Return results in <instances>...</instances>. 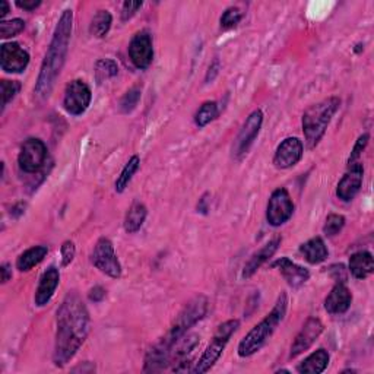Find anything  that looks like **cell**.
I'll return each instance as SVG.
<instances>
[{"label":"cell","instance_id":"cell-1","mask_svg":"<svg viewBox=\"0 0 374 374\" xmlns=\"http://www.w3.org/2000/svg\"><path fill=\"white\" fill-rule=\"evenodd\" d=\"M56 345L53 361L63 367L76 356L90 334V313L79 294L69 292L58 310Z\"/></svg>","mask_w":374,"mask_h":374},{"label":"cell","instance_id":"cell-2","mask_svg":"<svg viewBox=\"0 0 374 374\" xmlns=\"http://www.w3.org/2000/svg\"><path fill=\"white\" fill-rule=\"evenodd\" d=\"M73 28V12L71 9L63 10V14L58 22L56 29L47 49L46 56L41 63V69L37 78L34 92L40 98L50 95L54 84H56L59 75L63 69L66 56L69 51V42Z\"/></svg>","mask_w":374,"mask_h":374},{"label":"cell","instance_id":"cell-3","mask_svg":"<svg viewBox=\"0 0 374 374\" xmlns=\"http://www.w3.org/2000/svg\"><path fill=\"white\" fill-rule=\"evenodd\" d=\"M287 307H288V297L287 294L282 292L278 297V300L277 303H275L271 313H268L265 319H262V321L253 327L243 339L240 340L237 353L241 358L251 357L253 354H256L258 351H260L266 345L273 332L277 331V327L284 321L285 313H287Z\"/></svg>","mask_w":374,"mask_h":374},{"label":"cell","instance_id":"cell-4","mask_svg":"<svg viewBox=\"0 0 374 374\" xmlns=\"http://www.w3.org/2000/svg\"><path fill=\"white\" fill-rule=\"evenodd\" d=\"M339 105L340 100L338 97H329L306 110L301 125L307 148L313 149L319 145Z\"/></svg>","mask_w":374,"mask_h":374},{"label":"cell","instance_id":"cell-5","mask_svg":"<svg viewBox=\"0 0 374 374\" xmlns=\"http://www.w3.org/2000/svg\"><path fill=\"white\" fill-rule=\"evenodd\" d=\"M238 327H240L238 319H231V321H227L223 325H219L211 340V344L206 347L205 353L202 354L199 361L196 362L195 367L190 371L195 374H203L211 370L215 366V362L221 358L229 338L237 332Z\"/></svg>","mask_w":374,"mask_h":374},{"label":"cell","instance_id":"cell-6","mask_svg":"<svg viewBox=\"0 0 374 374\" xmlns=\"http://www.w3.org/2000/svg\"><path fill=\"white\" fill-rule=\"evenodd\" d=\"M206 312H208L206 297L203 295L196 297V299L189 301V304H187L182 310V313L177 316L173 326L170 327L169 334L161 339V342L171 349L173 345L177 342L183 335H186L192 326H195L197 322L202 321Z\"/></svg>","mask_w":374,"mask_h":374},{"label":"cell","instance_id":"cell-7","mask_svg":"<svg viewBox=\"0 0 374 374\" xmlns=\"http://www.w3.org/2000/svg\"><path fill=\"white\" fill-rule=\"evenodd\" d=\"M91 263L110 278H120L122 275V265L114 251V246L107 237H101L97 241L91 253Z\"/></svg>","mask_w":374,"mask_h":374},{"label":"cell","instance_id":"cell-8","mask_svg":"<svg viewBox=\"0 0 374 374\" xmlns=\"http://www.w3.org/2000/svg\"><path fill=\"white\" fill-rule=\"evenodd\" d=\"M47 160V147L41 139L29 138L21 147L18 164L19 169L27 174L38 173Z\"/></svg>","mask_w":374,"mask_h":374},{"label":"cell","instance_id":"cell-9","mask_svg":"<svg viewBox=\"0 0 374 374\" xmlns=\"http://www.w3.org/2000/svg\"><path fill=\"white\" fill-rule=\"evenodd\" d=\"M262 125H263L262 110H255V112H253L246 119L245 125L241 126L237 138L234 139V144H233V158L234 160L240 161L249 152V149L253 145V142L256 140V138L259 135Z\"/></svg>","mask_w":374,"mask_h":374},{"label":"cell","instance_id":"cell-10","mask_svg":"<svg viewBox=\"0 0 374 374\" xmlns=\"http://www.w3.org/2000/svg\"><path fill=\"white\" fill-rule=\"evenodd\" d=\"M92 100L91 88L81 79H75L66 85L63 95V107L72 116L84 114Z\"/></svg>","mask_w":374,"mask_h":374},{"label":"cell","instance_id":"cell-11","mask_svg":"<svg viewBox=\"0 0 374 374\" xmlns=\"http://www.w3.org/2000/svg\"><path fill=\"white\" fill-rule=\"evenodd\" d=\"M292 214L294 203L288 190L284 189V187H278L277 190L272 192L268 202L266 208L268 224L272 227H281L288 221Z\"/></svg>","mask_w":374,"mask_h":374},{"label":"cell","instance_id":"cell-12","mask_svg":"<svg viewBox=\"0 0 374 374\" xmlns=\"http://www.w3.org/2000/svg\"><path fill=\"white\" fill-rule=\"evenodd\" d=\"M129 58L138 69H148L153 60L152 38L148 31H139L129 42Z\"/></svg>","mask_w":374,"mask_h":374},{"label":"cell","instance_id":"cell-13","mask_svg":"<svg viewBox=\"0 0 374 374\" xmlns=\"http://www.w3.org/2000/svg\"><path fill=\"white\" fill-rule=\"evenodd\" d=\"M29 63L28 51L18 42H5L0 47V66L6 73H21Z\"/></svg>","mask_w":374,"mask_h":374},{"label":"cell","instance_id":"cell-14","mask_svg":"<svg viewBox=\"0 0 374 374\" xmlns=\"http://www.w3.org/2000/svg\"><path fill=\"white\" fill-rule=\"evenodd\" d=\"M323 329H325V326H323L321 319H317V317L307 319L306 323L301 327V331L297 334L294 342L291 345L290 358H297L303 353H306V351L316 342L317 338L322 335Z\"/></svg>","mask_w":374,"mask_h":374},{"label":"cell","instance_id":"cell-15","mask_svg":"<svg viewBox=\"0 0 374 374\" xmlns=\"http://www.w3.org/2000/svg\"><path fill=\"white\" fill-rule=\"evenodd\" d=\"M304 145L299 138H287L278 145L273 155V164L277 169L288 170L300 162L303 158Z\"/></svg>","mask_w":374,"mask_h":374},{"label":"cell","instance_id":"cell-16","mask_svg":"<svg viewBox=\"0 0 374 374\" xmlns=\"http://www.w3.org/2000/svg\"><path fill=\"white\" fill-rule=\"evenodd\" d=\"M362 179H364V169H362L361 162L348 166L347 174L340 179L336 187L338 199H340L342 202L353 201L361 189Z\"/></svg>","mask_w":374,"mask_h":374},{"label":"cell","instance_id":"cell-17","mask_svg":"<svg viewBox=\"0 0 374 374\" xmlns=\"http://www.w3.org/2000/svg\"><path fill=\"white\" fill-rule=\"evenodd\" d=\"M281 243H282V237L277 236L275 238H272L271 241H268L265 246L260 247L256 253H253V255L250 256V259L246 262L241 277H243L245 279L253 277V275H255L260 269V266L265 265V263L275 255V253H277Z\"/></svg>","mask_w":374,"mask_h":374},{"label":"cell","instance_id":"cell-18","mask_svg":"<svg viewBox=\"0 0 374 374\" xmlns=\"http://www.w3.org/2000/svg\"><path fill=\"white\" fill-rule=\"evenodd\" d=\"M272 266L279 269L284 279L287 281V284L294 290L300 288L301 285H304L310 278V272L309 271H307L303 266H300V265H297V263H294L288 258H281L279 260L275 262Z\"/></svg>","mask_w":374,"mask_h":374},{"label":"cell","instance_id":"cell-19","mask_svg":"<svg viewBox=\"0 0 374 374\" xmlns=\"http://www.w3.org/2000/svg\"><path fill=\"white\" fill-rule=\"evenodd\" d=\"M59 282H60V272L56 266H50L47 271H44L38 282L36 297H34V301L38 307L46 306L51 300V297L54 295V292H56L59 287Z\"/></svg>","mask_w":374,"mask_h":374},{"label":"cell","instance_id":"cell-20","mask_svg":"<svg viewBox=\"0 0 374 374\" xmlns=\"http://www.w3.org/2000/svg\"><path fill=\"white\" fill-rule=\"evenodd\" d=\"M353 303V294L345 284H336L325 299V310L329 314H344Z\"/></svg>","mask_w":374,"mask_h":374},{"label":"cell","instance_id":"cell-21","mask_svg":"<svg viewBox=\"0 0 374 374\" xmlns=\"http://www.w3.org/2000/svg\"><path fill=\"white\" fill-rule=\"evenodd\" d=\"M349 272L357 279H366L374 272V260L370 251L361 250L349 258Z\"/></svg>","mask_w":374,"mask_h":374},{"label":"cell","instance_id":"cell-22","mask_svg":"<svg viewBox=\"0 0 374 374\" xmlns=\"http://www.w3.org/2000/svg\"><path fill=\"white\" fill-rule=\"evenodd\" d=\"M300 253L310 265H319L327 259L329 250L322 237H313L300 246Z\"/></svg>","mask_w":374,"mask_h":374},{"label":"cell","instance_id":"cell-23","mask_svg":"<svg viewBox=\"0 0 374 374\" xmlns=\"http://www.w3.org/2000/svg\"><path fill=\"white\" fill-rule=\"evenodd\" d=\"M329 360H331V356H329L326 349L321 348L314 351V353L307 358H304V361H301L300 364L297 366V371L301 374H321L327 369Z\"/></svg>","mask_w":374,"mask_h":374},{"label":"cell","instance_id":"cell-24","mask_svg":"<svg viewBox=\"0 0 374 374\" xmlns=\"http://www.w3.org/2000/svg\"><path fill=\"white\" fill-rule=\"evenodd\" d=\"M147 215H148V209L144 203L138 202V201L132 203L130 208L127 209L126 216H125L123 225H125L126 233L127 234L138 233V231L142 228V225H144Z\"/></svg>","mask_w":374,"mask_h":374},{"label":"cell","instance_id":"cell-25","mask_svg":"<svg viewBox=\"0 0 374 374\" xmlns=\"http://www.w3.org/2000/svg\"><path fill=\"white\" fill-rule=\"evenodd\" d=\"M49 247L47 246H34L24 253H21L16 259V269L19 272H29L32 268L37 266L38 263L44 260V258L47 256Z\"/></svg>","mask_w":374,"mask_h":374},{"label":"cell","instance_id":"cell-26","mask_svg":"<svg viewBox=\"0 0 374 374\" xmlns=\"http://www.w3.org/2000/svg\"><path fill=\"white\" fill-rule=\"evenodd\" d=\"M113 24V16L105 9L98 10V12L94 15L90 24V34L95 38H103L108 34L110 28H112Z\"/></svg>","mask_w":374,"mask_h":374},{"label":"cell","instance_id":"cell-27","mask_svg":"<svg viewBox=\"0 0 374 374\" xmlns=\"http://www.w3.org/2000/svg\"><path fill=\"white\" fill-rule=\"evenodd\" d=\"M139 166H140V160L138 155H134L126 162V166L123 167L122 173H120V175L116 180V184H114V189L117 193L125 192V189L129 186L132 179H134V175L139 170Z\"/></svg>","mask_w":374,"mask_h":374},{"label":"cell","instance_id":"cell-28","mask_svg":"<svg viewBox=\"0 0 374 374\" xmlns=\"http://www.w3.org/2000/svg\"><path fill=\"white\" fill-rule=\"evenodd\" d=\"M218 114H219L218 103L206 101L199 108H197V112L195 114V125L199 129H202L206 125L214 122V120L218 117Z\"/></svg>","mask_w":374,"mask_h":374},{"label":"cell","instance_id":"cell-29","mask_svg":"<svg viewBox=\"0 0 374 374\" xmlns=\"http://www.w3.org/2000/svg\"><path fill=\"white\" fill-rule=\"evenodd\" d=\"M119 73V66L113 59H100L95 63V79L98 84L114 78Z\"/></svg>","mask_w":374,"mask_h":374},{"label":"cell","instance_id":"cell-30","mask_svg":"<svg viewBox=\"0 0 374 374\" xmlns=\"http://www.w3.org/2000/svg\"><path fill=\"white\" fill-rule=\"evenodd\" d=\"M140 97H142V90L140 86H132L130 90L122 97V100H120V112H122L123 114H129L134 112V110L138 107L139 101H140Z\"/></svg>","mask_w":374,"mask_h":374},{"label":"cell","instance_id":"cell-31","mask_svg":"<svg viewBox=\"0 0 374 374\" xmlns=\"http://www.w3.org/2000/svg\"><path fill=\"white\" fill-rule=\"evenodd\" d=\"M25 28V22L21 18H14L10 21H2L0 22V37L2 38H10L21 34Z\"/></svg>","mask_w":374,"mask_h":374},{"label":"cell","instance_id":"cell-32","mask_svg":"<svg viewBox=\"0 0 374 374\" xmlns=\"http://www.w3.org/2000/svg\"><path fill=\"white\" fill-rule=\"evenodd\" d=\"M241 19H243V12H241L237 6H229L221 15L219 25H221L223 29H233L240 24Z\"/></svg>","mask_w":374,"mask_h":374},{"label":"cell","instance_id":"cell-33","mask_svg":"<svg viewBox=\"0 0 374 374\" xmlns=\"http://www.w3.org/2000/svg\"><path fill=\"white\" fill-rule=\"evenodd\" d=\"M345 225V216L339 215V214H329L325 225H323V234L326 237H335L336 234H339L340 231H342Z\"/></svg>","mask_w":374,"mask_h":374},{"label":"cell","instance_id":"cell-34","mask_svg":"<svg viewBox=\"0 0 374 374\" xmlns=\"http://www.w3.org/2000/svg\"><path fill=\"white\" fill-rule=\"evenodd\" d=\"M0 86H2V110H5L6 105L18 95L21 90V84L18 81L3 79Z\"/></svg>","mask_w":374,"mask_h":374},{"label":"cell","instance_id":"cell-35","mask_svg":"<svg viewBox=\"0 0 374 374\" xmlns=\"http://www.w3.org/2000/svg\"><path fill=\"white\" fill-rule=\"evenodd\" d=\"M369 139H370V135H369V134L361 135V136L357 139L356 145H354L353 151H351V155H349V158H348V166H353V164L361 162L362 151H364L366 147L369 145Z\"/></svg>","mask_w":374,"mask_h":374},{"label":"cell","instance_id":"cell-36","mask_svg":"<svg viewBox=\"0 0 374 374\" xmlns=\"http://www.w3.org/2000/svg\"><path fill=\"white\" fill-rule=\"evenodd\" d=\"M60 255H62V266H69L76 255V247L73 241L71 240L64 241L60 249Z\"/></svg>","mask_w":374,"mask_h":374},{"label":"cell","instance_id":"cell-37","mask_svg":"<svg viewBox=\"0 0 374 374\" xmlns=\"http://www.w3.org/2000/svg\"><path fill=\"white\" fill-rule=\"evenodd\" d=\"M142 6H144V2H130V0H127L122 8V21L126 22L134 18Z\"/></svg>","mask_w":374,"mask_h":374},{"label":"cell","instance_id":"cell-38","mask_svg":"<svg viewBox=\"0 0 374 374\" xmlns=\"http://www.w3.org/2000/svg\"><path fill=\"white\" fill-rule=\"evenodd\" d=\"M329 272H331L332 278L336 281V284H345L347 282V269L344 265H332L329 268Z\"/></svg>","mask_w":374,"mask_h":374},{"label":"cell","instance_id":"cell-39","mask_svg":"<svg viewBox=\"0 0 374 374\" xmlns=\"http://www.w3.org/2000/svg\"><path fill=\"white\" fill-rule=\"evenodd\" d=\"M107 295V291L100 287V285H97V287L91 288L90 292H88V299H90L92 303H101Z\"/></svg>","mask_w":374,"mask_h":374},{"label":"cell","instance_id":"cell-40","mask_svg":"<svg viewBox=\"0 0 374 374\" xmlns=\"http://www.w3.org/2000/svg\"><path fill=\"white\" fill-rule=\"evenodd\" d=\"M219 69H221V63H219V59L215 58L211 63V66H209V69H208V73H206V78H205V82L209 84V82H212L218 73H219Z\"/></svg>","mask_w":374,"mask_h":374},{"label":"cell","instance_id":"cell-41","mask_svg":"<svg viewBox=\"0 0 374 374\" xmlns=\"http://www.w3.org/2000/svg\"><path fill=\"white\" fill-rule=\"evenodd\" d=\"M40 5H41V0H16V6L24 10H28V12L36 10Z\"/></svg>","mask_w":374,"mask_h":374},{"label":"cell","instance_id":"cell-42","mask_svg":"<svg viewBox=\"0 0 374 374\" xmlns=\"http://www.w3.org/2000/svg\"><path fill=\"white\" fill-rule=\"evenodd\" d=\"M209 196H211V195H209V193H205L202 197H201V199H199V203H197V212H201V214H208V211H209V199H208V197Z\"/></svg>","mask_w":374,"mask_h":374},{"label":"cell","instance_id":"cell-43","mask_svg":"<svg viewBox=\"0 0 374 374\" xmlns=\"http://www.w3.org/2000/svg\"><path fill=\"white\" fill-rule=\"evenodd\" d=\"M0 272H2V282L6 284L10 278H12V271H10L9 263H2V266H0Z\"/></svg>","mask_w":374,"mask_h":374},{"label":"cell","instance_id":"cell-44","mask_svg":"<svg viewBox=\"0 0 374 374\" xmlns=\"http://www.w3.org/2000/svg\"><path fill=\"white\" fill-rule=\"evenodd\" d=\"M9 14V3L6 0H2L0 2V18H5Z\"/></svg>","mask_w":374,"mask_h":374}]
</instances>
